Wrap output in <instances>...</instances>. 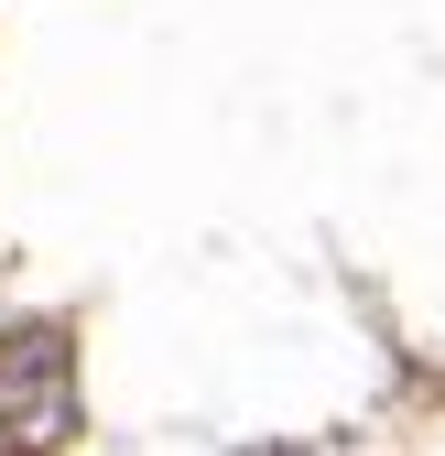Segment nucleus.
I'll return each instance as SVG.
<instances>
[{"mask_svg":"<svg viewBox=\"0 0 445 456\" xmlns=\"http://www.w3.org/2000/svg\"><path fill=\"white\" fill-rule=\"evenodd\" d=\"M77 435V326L22 315L0 326V456H54Z\"/></svg>","mask_w":445,"mask_h":456,"instance_id":"obj_1","label":"nucleus"},{"mask_svg":"<svg viewBox=\"0 0 445 456\" xmlns=\"http://www.w3.org/2000/svg\"><path fill=\"white\" fill-rule=\"evenodd\" d=\"M250 456H348V445H250Z\"/></svg>","mask_w":445,"mask_h":456,"instance_id":"obj_2","label":"nucleus"}]
</instances>
